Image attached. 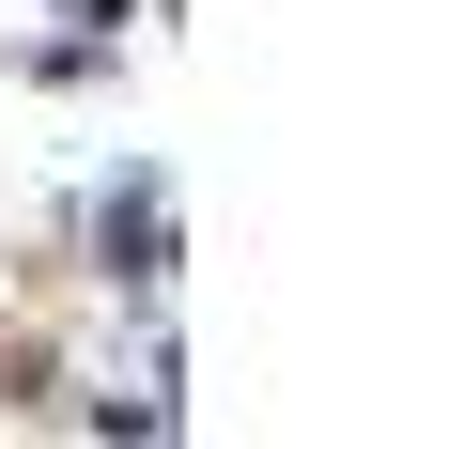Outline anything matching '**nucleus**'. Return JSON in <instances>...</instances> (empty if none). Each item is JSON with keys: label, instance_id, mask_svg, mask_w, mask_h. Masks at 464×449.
Instances as JSON below:
<instances>
[{"label": "nucleus", "instance_id": "1", "mask_svg": "<svg viewBox=\"0 0 464 449\" xmlns=\"http://www.w3.org/2000/svg\"><path fill=\"white\" fill-rule=\"evenodd\" d=\"M93 249H109V279H140V295L170 279V186H155V171H124V186H109V217H93Z\"/></svg>", "mask_w": 464, "mask_h": 449}, {"label": "nucleus", "instance_id": "2", "mask_svg": "<svg viewBox=\"0 0 464 449\" xmlns=\"http://www.w3.org/2000/svg\"><path fill=\"white\" fill-rule=\"evenodd\" d=\"M47 16H78V47H109V32H124V0H47Z\"/></svg>", "mask_w": 464, "mask_h": 449}]
</instances>
